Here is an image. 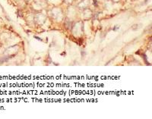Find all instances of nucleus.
<instances>
[{
	"label": "nucleus",
	"mask_w": 152,
	"mask_h": 119,
	"mask_svg": "<svg viewBox=\"0 0 152 119\" xmlns=\"http://www.w3.org/2000/svg\"><path fill=\"white\" fill-rule=\"evenodd\" d=\"M92 5V0H81L78 2L76 8L79 10H83L85 8H90V6Z\"/></svg>",
	"instance_id": "8"
},
{
	"label": "nucleus",
	"mask_w": 152,
	"mask_h": 119,
	"mask_svg": "<svg viewBox=\"0 0 152 119\" xmlns=\"http://www.w3.org/2000/svg\"><path fill=\"white\" fill-rule=\"evenodd\" d=\"M31 8L34 12H43V10L47 9L49 3L47 0H33L30 3Z\"/></svg>",
	"instance_id": "2"
},
{
	"label": "nucleus",
	"mask_w": 152,
	"mask_h": 119,
	"mask_svg": "<svg viewBox=\"0 0 152 119\" xmlns=\"http://www.w3.org/2000/svg\"><path fill=\"white\" fill-rule=\"evenodd\" d=\"M71 32L75 37L80 38L84 35L85 28H84V22L81 20L74 21Z\"/></svg>",
	"instance_id": "3"
},
{
	"label": "nucleus",
	"mask_w": 152,
	"mask_h": 119,
	"mask_svg": "<svg viewBox=\"0 0 152 119\" xmlns=\"http://www.w3.org/2000/svg\"><path fill=\"white\" fill-rule=\"evenodd\" d=\"M46 15H47V17H50V19H52L56 23L62 22L66 17V15L64 13L63 10L60 7H53L47 11Z\"/></svg>",
	"instance_id": "1"
},
{
	"label": "nucleus",
	"mask_w": 152,
	"mask_h": 119,
	"mask_svg": "<svg viewBox=\"0 0 152 119\" xmlns=\"http://www.w3.org/2000/svg\"><path fill=\"white\" fill-rule=\"evenodd\" d=\"M18 51H19V46H18V45H15V46H12L8 47L7 49H6V51L3 53H4L5 57L8 58L15 56Z\"/></svg>",
	"instance_id": "5"
},
{
	"label": "nucleus",
	"mask_w": 152,
	"mask_h": 119,
	"mask_svg": "<svg viewBox=\"0 0 152 119\" xmlns=\"http://www.w3.org/2000/svg\"><path fill=\"white\" fill-rule=\"evenodd\" d=\"M74 21H71V20L69 19L67 17H65V19L63 21V24L65 28L69 31H71V27H72V25H73Z\"/></svg>",
	"instance_id": "9"
},
{
	"label": "nucleus",
	"mask_w": 152,
	"mask_h": 119,
	"mask_svg": "<svg viewBox=\"0 0 152 119\" xmlns=\"http://www.w3.org/2000/svg\"><path fill=\"white\" fill-rule=\"evenodd\" d=\"M24 1H25V2H26L27 4H28V3H31V2H32L33 0H24Z\"/></svg>",
	"instance_id": "12"
},
{
	"label": "nucleus",
	"mask_w": 152,
	"mask_h": 119,
	"mask_svg": "<svg viewBox=\"0 0 152 119\" xmlns=\"http://www.w3.org/2000/svg\"><path fill=\"white\" fill-rule=\"evenodd\" d=\"M94 16H95L94 12H93V11L90 8L81 10V17H82L83 20L88 21V20L92 19Z\"/></svg>",
	"instance_id": "7"
},
{
	"label": "nucleus",
	"mask_w": 152,
	"mask_h": 119,
	"mask_svg": "<svg viewBox=\"0 0 152 119\" xmlns=\"http://www.w3.org/2000/svg\"><path fill=\"white\" fill-rule=\"evenodd\" d=\"M63 2L69 6H71L75 2V0H63Z\"/></svg>",
	"instance_id": "10"
},
{
	"label": "nucleus",
	"mask_w": 152,
	"mask_h": 119,
	"mask_svg": "<svg viewBox=\"0 0 152 119\" xmlns=\"http://www.w3.org/2000/svg\"><path fill=\"white\" fill-rule=\"evenodd\" d=\"M113 3H119L122 1V0H110Z\"/></svg>",
	"instance_id": "11"
},
{
	"label": "nucleus",
	"mask_w": 152,
	"mask_h": 119,
	"mask_svg": "<svg viewBox=\"0 0 152 119\" xmlns=\"http://www.w3.org/2000/svg\"><path fill=\"white\" fill-rule=\"evenodd\" d=\"M77 9L78 8L76 7H72V6L69 7L66 17L75 21L76 20V17H77Z\"/></svg>",
	"instance_id": "6"
},
{
	"label": "nucleus",
	"mask_w": 152,
	"mask_h": 119,
	"mask_svg": "<svg viewBox=\"0 0 152 119\" xmlns=\"http://www.w3.org/2000/svg\"><path fill=\"white\" fill-rule=\"evenodd\" d=\"M47 15L43 13V12L34 13V22L35 24L42 25L46 22Z\"/></svg>",
	"instance_id": "4"
}]
</instances>
